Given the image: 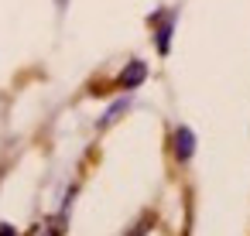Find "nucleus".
<instances>
[{"label": "nucleus", "mask_w": 250, "mask_h": 236, "mask_svg": "<svg viewBox=\"0 0 250 236\" xmlns=\"http://www.w3.org/2000/svg\"><path fill=\"white\" fill-rule=\"evenodd\" d=\"M175 157L178 161H188L192 154H195V134L188 130V127H175Z\"/></svg>", "instance_id": "f257e3e1"}, {"label": "nucleus", "mask_w": 250, "mask_h": 236, "mask_svg": "<svg viewBox=\"0 0 250 236\" xmlns=\"http://www.w3.org/2000/svg\"><path fill=\"white\" fill-rule=\"evenodd\" d=\"M144 79H147V65L134 59V62H130V65H127L124 72H120V79H117V86H120V89H134V86H141Z\"/></svg>", "instance_id": "f03ea898"}, {"label": "nucleus", "mask_w": 250, "mask_h": 236, "mask_svg": "<svg viewBox=\"0 0 250 236\" xmlns=\"http://www.w3.org/2000/svg\"><path fill=\"white\" fill-rule=\"evenodd\" d=\"M154 24H158V52L168 55V48H171V24H175V14H161V18H154Z\"/></svg>", "instance_id": "7ed1b4c3"}, {"label": "nucleus", "mask_w": 250, "mask_h": 236, "mask_svg": "<svg viewBox=\"0 0 250 236\" xmlns=\"http://www.w3.org/2000/svg\"><path fill=\"white\" fill-rule=\"evenodd\" d=\"M127 106H130V96H124V99H117V103H113V106H110V110L103 113V120H100V127H110V123H113V120H117V117H120V113L127 110Z\"/></svg>", "instance_id": "20e7f679"}, {"label": "nucleus", "mask_w": 250, "mask_h": 236, "mask_svg": "<svg viewBox=\"0 0 250 236\" xmlns=\"http://www.w3.org/2000/svg\"><path fill=\"white\" fill-rule=\"evenodd\" d=\"M0 236H18V229L14 226H0Z\"/></svg>", "instance_id": "39448f33"}]
</instances>
